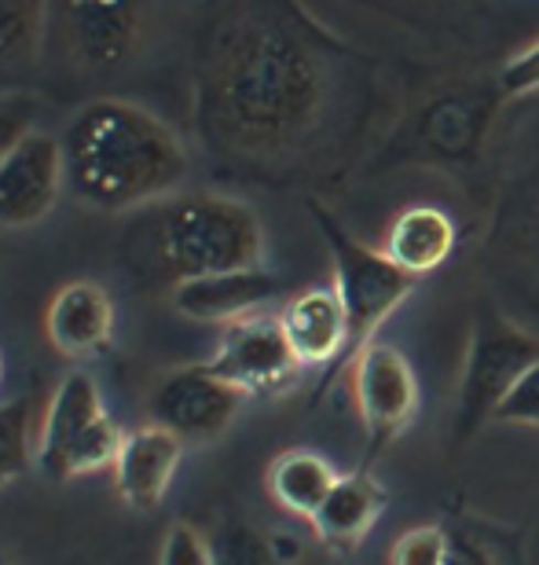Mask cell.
Wrapping results in <instances>:
<instances>
[{"instance_id": "cell-1", "label": "cell", "mask_w": 539, "mask_h": 565, "mask_svg": "<svg viewBox=\"0 0 539 565\" xmlns=\"http://www.w3.org/2000/svg\"><path fill=\"white\" fill-rule=\"evenodd\" d=\"M327 99L320 33L294 0H213L195 41V129L228 162L298 151Z\"/></svg>"}, {"instance_id": "cell-2", "label": "cell", "mask_w": 539, "mask_h": 565, "mask_svg": "<svg viewBox=\"0 0 539 565\" xmlns=\"http://www.w3.org/2000/svg\"><path fill=\"white\" fill-rule=\"evenodd\" d=\"M66 191L99 213L148 210L187 180L191 158L170 121L121 96H96L63 129Z\"/></svg>"}, {"instance_id": "cell-3", "label": "cell", "mask_w": 539, "mask_h": 565, "mask_svg": "<svg viewBox=\"0 0 539 565\" xmlns=\"http://www.w3.org/2000/svg\"><path fill=\"white\" fill-rule=\"evenodd\" d=\"M132 273L170 287L242 268H261L265 228L261 217L228 195H170L140 210L126 235Z\"/></svg>"}, {"instance_id": "cell-4", "label": "cell", "mask_w": 539, "mask_h": 565, "mask_svg": "<svg viewBox=\"0 0 539 565\" xmlns=\"http://www.w3.org/2000/svg\"><path fill=\"white\" fill-rule=\"evenodd\" d=\"M154 38V0H48V44L74 82L132 74Z\"/></svg>"}, {"instance_id": "cell-5", "label": "cell", "mask_w": 539, "mask_h": 565, "mask_svg": "<svg viewBox=\"0 0 539 565\" xmlns=\"http://www.w3.org/2000/svg\"><path fill=\"white\" fill-rule=\"evenodd\" d=\"M309 210L334 257V290H338L345 320H349V349H345L342 367H353L356 356L375 342L378 327L411 298L419 279L403 273L400 265H392L386 250H370L367 243L353 239L316 202H309Z\"/></svg>"}, {"instance_id": "cell-6", "label": "cell", "mask_w": 539, "mask_h": 565, "mask_svg": "<svg viewBox=\"0 0 539 565\" xmlns=\"http://www.w3.org/2000/svg\"><path fill=\"white\" fill-rule=\"evenodd\" d=\"M532 364H539V338L521 331L507 316L492 309L481 312L470 334L463 382H459V434L466 437L485 426Z\"/></svg>"}, {"instance_id": "cell-7", "label": "cell", "mask_w": 539, "mask_h": 565, "mask_svg": "<svg viewBox=\"0 0 539 565\" xmlns=\"http://www.w3.org/2000/svg\"><path fill=\"white\" fill-rule=\"evenodd\" d=\"M353 390L367 434L364 470H370L419 412V379L397 345L370 342L353 364Z\"/></svg>"}, {"instance_id": "cell-8", "label": "cell", "mask_w": 539, "mask_h": 565, "mask_svg": "<svg viewBox=\"0 0 539 565\" xmlns=\"http://www.w3.org/2000/svg\"><path fill=\"white\" fill-rule=\"evenodd\" d=\"M206 364L213 375L235 386L242 397H279L305 371L298 364L283 327H279V316L265 312H254L246 320L224 327L217 353Z\"/></svg>"}, {"instance_id": "cell-9", "label": "cell", "mask_w": 539, "mask_h": 565, "mask_svg": "<svg viewBox=\"0 0 539 565\" xmlns=\"http://www.w3.org/2000/svg\"><path fill=\"white\" fill-rule=\"evenodd\" d=\"M242 401V393L213 375L209 364H187L154 382L148 415L184 445H206L235 423Z\"/></svg>"}, {"instance_id": "cell-10", "label": "cell", "mask_w": 539, "mask_h": 565, "mask_svg": "<svg viewBox=\"0 0 539 565\" xmlns=\"http://www.w3.org/2000/svg\"><path fill=\"white\" fill-rule=\"evenodd\" d=\"M66 191L63 143L33 129L0 162V228H33Z\"/></svg>"}, {"instance_id": "cell-11", "label": "cell", "mask_w": 539, "mask_h": 565, "mask_svg": "<svg viewBox=\"0 0 539 565\" xmlns=\"http://www.w3.org/2000/svg\"><path fill=\"white\" fill-rule=\"evenodd\" d=\"M279 327H283L290 349H294L301 367H323V379L316 386L320 401L327 393L331 379L338 375L345 364V349H349V320H345L342 298L334 287H312L290 298L279 312Z\"/></svg>"}, {"instance_id": "cell-12", "label": "cell", "mask_w": 539, "mask_h": 565, "mask_svg": "<svg viewBox=\"0 0 539 565\" xmlns=\"http://www.w3.org/2000/svg\"><path fill=\"white\" fill-rule=\"evenodd\" d=\"M115 298L93 279H71L55 290V298L44 316V331L60 356L74 360H93L110 349L115 338Z\"/></svg>"}, {"instance_id": "cell-13", "label": "cell", "mask_w": 539, "mask_h": 565, "mask_svg": "<svg viewBox=\"0 0 539 565\" xmlns=\"http://www.w3.org/2000/svg\"><path fill=\"white\" fill-rule=\"evenodd\" d=\"M170 298L176 305V312L187 316V320L228 327L235 320L261 312L276 298H283V279L265 273V268H242V273L176 282Z\"/></svg>"}, {"instance_id": "cell-14", "label": "cell", "mask_w": 539, "mask_h": 565, "mask_svg": "<svg viewBox=\"0 0 539 565\" xmlns=\"http://www.w3.org/2000/svg\"><path fill=\"white\" fill-rule=\"evenodd\" d=\"M180 456H184V440L154 423L126 434V445H121L115 467H110L118 500L140 514L154 511L176 478Z\"/></svg>"}, {"instance_id": "cell-15", "label": "cell", "mask_w": 539, "mask_h": 565, "mask_svg": "<svg viewBox=\"0 0 539 565\" xmlns=\"http://www.w3.org/2000/svg\"><path fill=\"white\" fill-rule=\"evenodd\" d=\"M389 503V492L381 489L378 478L370 470H353L338 478V484L331 489V495L323 500V507L309 518L312 533L327 551H338V555H353V551L364 544L367 533L375 529Z\"/></svg>"}, {"instance_id": "cell-16", "label": "cell", "mask_w": 539, "mask_h": 565, "mask_svg": "<svg viewBox=\"0 0 539 565\" xmlns=\"http://www.w3.org/2000/svg\"><path fill=\"white\" fill-rule=\"evenodd\" d=\"M99 419H107V408H104V393H99L96 379L82 367L71 371V375L60 382V390H55V397L48 404V415H44V423H41V434H37L41 470L52 478L63 451Z\"/></svg>"}, {"instance_id": "cell-17", "label": "cell", "mask_w": 539, "mask_h": 565, "mask_svg": "<svg viewBox=\"0 0 539 565\" xmlns=\"http://www.w3.org/2000/svg\"><path fill=\"white\" fill-rule=\"evenodd\" d=\"M386 257L400 265L408 276H425L441 268L455 250V224L436 206H411L403 210L386 235Z\"/></svg>"}, {"instance_id": "cell-18", "label": "cell", "mask_w": 539, "mask_h": 565, "mask_svg": "<svg viewBox=\"0 0 539 565\" xmlns=\"http://www.w3.org/2000/svg\"><path fill=\"white\" fill-rule=\"evenodd\" d=\"M48 44V0H0V88H22Z\"/></svg>"}, {"instance_id": "cell-19", "label": "cell", "mask_w": 539, "mask_h": 565, "mask_svg": "<svg viewBox=\"0 0 539 565\" xmlns=\"http://www.w3.org/2000/svg\"><path fill=\"white\" fill-rule=\"evenodd\" d=\"M338 484V470L331 467L320 451L309 448H290L268 467V492L272 500L283 507L287 514L312 518Z\"/></svg>"}, {"instance_id": "cell-20", "label": "cell", "mask_w": 539, "mask_h": 565, "mask_svg": "<svg viewBox=\"0 0 539 565\" xmlns=\"http://www.w3.org/2000/svg\"><path fill=\"white\" fill-rule=\"evenodd\" d=\"M121 445H126V429L107 415V419H99L96 426H88L85 434L63 451V459L55 462V470H52V481H74V478H85V473L115 467Z\"/></svg>"}, {"instance_id": "cell-21", "label": "cell", "mask_w": 539, "mask_h": 565, "mask_svg": "<svg viewBox=\"0 0 539 565\" xmlns=\"http://www.w3.org/2000/svg\"><path fill=\"white\" fill-rule=\"evenodd\" d=\"M33 459H37V445H33V401L15 397L0 404V489L22 478Z\"/></svg>"}, {"instance_id": "cell-22", "label": "cell", "mask_w": 539, "mask_h": 565, "mask_svg": "<svg viewBox=\"0 0 539 565\" xmlns=\"http://www.w3.org/2000/svg\"><path fill=\"white\" fill-rule=\"evenodd\" d=\"M452 562V536L441 525H414L397 536L389 551V565H448Z\"/></svg>"}, {"instance_id": "cell-23", "label": "cell", "mask_w": 539, "mask_h": 565, "mask_svg": "<svg viewBox=\"0 0 539 565\" xmlns=\"http://www.w3.org/2000/svg\"><path fill=\"white\" fill-rule=\"evenodd\" d=\"M37 99L26 88H0V162L15 151V143L33 132Z\"/></svg>"}, {"instance_id": "cell-24", "label": "cell", "mask_w": 539, "mask_h": 565, "mask_svg": "<svg viewBox=\"0 0 539 565\" xmlns=\"http://www.w3.org/2000/svg\"><path fill=\"white\" fill-rule=\"evenodd\" d=\"M492 423L507 426H539V364H532L525 375L514 382V390L499 401Z\"/></svg>"}, {"instance_id": "cell-25", "label": "cell", "mask_w": 539, "mask_h": 565, "mask_svg": "<svg viewBox=\"0 0 539 565\" xmlns=\"http://www.w3.org/2000/svg\"><path fill=\"white\" fill-rule=\"evenodd\" d=\"M159 565H217V562H213L206 536H202L195 525L176 522L170 525V533L162 540Z\"/></svg>"}, {"instance_id": "cell-26", "label": "cell", "mask_w": 539, "mask_h": 565, "mask_svg": "<svg viewBox=\"0 0 539 565\" xmlns=\"http://www.w3.org/2000/svg\"><path fill=\"white\" fill-rule=\"evenodd\" d=\"M499 85L507 96H525V93H539V41L532 49H525L518 60H510L503 66Z\"/></svg>"}, {"instance_id": "cell-27", "label": "cell", "mask_w": 539, "mask_h": 565, "mask_svg": "<svg viewBox=\"0 0 539 565\" xmlns=\"http://www.w3.org/2000/svg\"><path fill=\"white\" fill-rule=\"evenodd\" d=\"M448 565H492V558L474 540H452V562Z\"/></svg>"}, {"instance_id": "cell-28", "label": "cell", "mask_w": 539, "mask_h": 565, "mask_svg": "<svg viewBox=\"0 0 539 565\" xmlns=\"http://www.w3.org/2000/svg\"><path fill=\"white\" fill-rule=\"evenodd\" d=\"M0 379H4V356H0Z\"/></svg>"}, {"instance_id": "cell-29", "label": "cell", "mask_w": 539, "mask_h": 565, "mask_svg": "<svg viewBox=\"0 0 539 565\" xmlns=\"http://www.w3.org/2000/svg\"><path fill=\"white\" fill-rule=\"evenodd\" d=\"M0 565H4V562H0Z\"/></svg>"}]
</instances>
